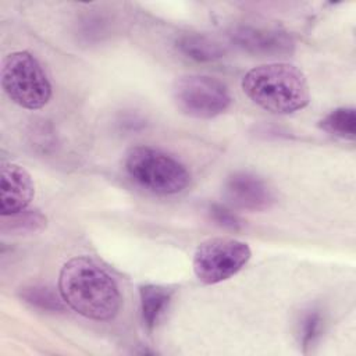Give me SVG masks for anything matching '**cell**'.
<instances>
[{"label":"cell","instance_id":"cell-1","mask_svg":"<svg viewBox=\"0 0 356 356\" xmlns=\"http://www.w3.org/2000/svg\"><path fill=\"white\" fill-rule=\"evenodd\" d=\"M58 292L68 307L96 321L114 318L121 307V293L113 277L85 256L64 263L58 275Z\"/></svg>","mask_w":356,"mask_h":356},{"label":"cell","instance_id":"cell-2","mask_svg":"<svg viewBox=\"0 0 356 356\" xmlns=\"http://www.w3.org/2000/svg\"><path fill=\"white\" fill-rule=\"evenodd\" d=\"M243 93L273 114H291L310 102L305 72L289 63H270L249 70L241 82Z\"/></svg>","mask_w":356,"mask_h":356},{"label":"cell","instance_id":"cell-3","mask_svg":"<svg viewBox=\"0 0 356 356\" xmlns=\"http://www.w3.org/2000/svg\"><path fill=\"white\" fill-rule=\"evenodd\" d=\"M124 165L135 184L157 195L179 193L191 181L189 171L179 160L152 146L131 147Z\"/></svg>","mask_w":356,"mask_h":356},{"label":"cell","instance_id":"cell-4","mask_svg":"<svg viewBox=\"0 0 356 356\" xmlns=\"http://www.w3.org/2000/svg\"><path fill=\"white\" fill-rule=\"evenodd\" d=\"M1 88L15 104L26 110L44 107L51 97V85L33 54L14 51L1 60Z\"/></svg>","mask_w":356,"mask_h":356},{"label":"cell","instance_id":"cell-5","mask_svg":"<svg viewBox=\"0 0 356 356\" xmlns=\"http://www.w3.org/2000/svg\"><path fill=\"white\" fill-rule=\"evenodd\" d=\"M252 250L248 243L234 238H209L196 248L193 254V273L207 285L222 282L241 271L250 260Z\"/></svg>","mask_w":356,"mask_h":356},{"label":"cell","instance_id":"cell-6","mask_svg":"<svg viewBox=\"0 0 356 356\" xmlns=\"http://www.w3.org/2000/svg\"><path fill=\"white\" fill-rule=\"evenodd\" d=\"M172 99L181 113L209 120L222 114L232 103L224 82L209 75H184L172 86Z\"/></svg>","mask_w":356,"mask_h":356},{"label":"cell","instance_id":"cell-7","mask_svg":"<svg viewBox=\"0 0 356 356\" xmlns=\"http://www.w3.org/2000/svg\"><path fill=\"white\" fill-rule=\"evenodd\" d=\"M228 36L231 43L253 56L285 57L295 50L292 36L275 28L239 25L235 26Z\"/></svg>","mask_w":356,"mask_h":356},{"label":"cell","instance_id":"cell-8","mask_svg":"<svg viewBox=\"0 0 356 356\" xmlns=\"http://www.w3.org/2000/svg\"><path fill=\"white\" fill-rule=\"evenodd\" d=\"M224 192L232 206L249 211L268 210L275 200L270 186L248 171L232 172L224 184Z\"/></svg>","mask_w":356,"mask_h":356},{"label":"cell","instance_id":"cell-9","mask_svg":"<svg viewBox=\"0 0 356 356\" xmlns=\"http://www.w3.org/2000/svg\"><path fill=\"white\" fill-rule=\"evenodd\" d=\"M35 196L31 174L19 164L1 163L0 168V214L10 216L28 207Z\"/></svg>","mask_w":356,"mask_h":356},{"label":"cell","instance_id":"cell-10","mask_svg":"<svg viewBox=\"0 0 356 356\" xmlns=\"http://www.w3.org/2000/svg\"><path fill=\"white\" fill-rule=\"evenodd\" d=\"M175 47L185 57L197 63H213L224 57L225 47L204 33H182L175 40Z\"/></svg>","mask_w":356,"mask_h":356},{"label":"cell","instance_id":"cell-11","mask_svg":"<svg viewBox=\"0 0 356 356\" xmlns=\"http://www.w3.org/2000/svg\"><path fill=\"white\" fill-rule=\"evenodd\" d=\"M171 298L172 291L161 285L146 284L139 288L140 317L143 325L149 331H152L159 324L168 309Z\"/></svg>","mask_w":356,"mask_h":356},{"label":"cell","instance_id":"cell-12","mask_svg":"<svg viewBox=\"0 0 356 356\" xmlns=\"http://www.w3.org/2000/svg\"><path fill=\"white\" fill-rule=\"evenodd\" d=\"M320 128L325 132L345 139L353 140L356 138V111L353 107H338L330 111L321 121Z\"/></svg>","mask_w":356,"mask_h":356},{"label":"cell","instance_id":"cell-13","mask_svg":"<svg viewBox=\"0 0 356 356\" xmlns=\"http://www.w3.org/2000/svg\"><path fill=\"white\" fill-rule=\"evenodd\" d=\"M46 216L39 210H22L15 214L1 216V231L13 234L36 232L46 227Z\"/></svg>","mask_w":356,"mask_h":356},{"label":"cell","instance_id":"cell-14","mask_svg":"<svg viewBox=\"0 0 356 356\" xmlns=\"http://www.w3.org/2000/svg\"><path fill=\"white\" fill-rule=\"evenodd\" d=\"M21 298L29 303L31 306L49 310V312H57L65 309V302L63 300L61 295L56 293L51 288L44 285H31L21 291Z\"/></svg>","mask_w":356,"mask_h":356},{"label":"cell","instance_id":"cell-15","mask_svg":"<svg viewBox=\"0 0 356 356\" xmlns=\"http://www.w3.org/2000/svg\"><path fill=\"white\" fill-rule=\"evenodd\" d=\"M323 316L320 310H307L299 323V343L306 352L312 348L323 334Z\"/></svg>","mask_w":356,"mask_h":356},{"label":"cell","instance_id":"cell-16","mask_svg":"<svg viewBox=\"0 0 356 356\" xmlns=\"http://www.w3.org/2000/svg\"><path fill=\"white\" fill-rule=\"evenodd\" d=\"M210 217L213 218V221H216V224H218L222 228L227 229H239L242 227V220L234 213L231 211L228 207L222 206V204H211L210 209Z\"/></svg>","mask_w":356,"mask_h":356}]
</instances>
